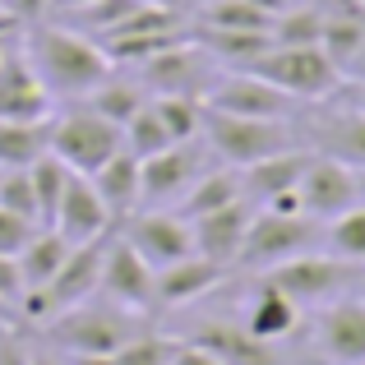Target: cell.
I'll return each instance as SVG.
<instances>
[{
  "mask_svg": "<svg viewBox=\"0 0 365 365\" xmlns=\"http://www.w3.org/2000/svg\"><path fill=\"white\" fill-rule=\"evenodd\" d=\"M24 56L33 61L37 79L46 83L51 98H88L111 74V61H107V51H102V42L83 37L79 28L28 24Z\"/></svg>",
  "mask_w": 365,
  "mask_h": 365,
  "instance_id": "1",
  "label": "cell"
},
{
  "mask_svg": "<svg viewBox=\"0 0 365 365\" xmlns=\"http://www.w3.org/2000/svg\"><path fill=\"white\" fill-rule=\"evenodd\" d=\"M241 70L264 79V83H273V88H282L296 102H324L342 88V70L329 61V51L319 42L314 46H277L273 42L259 56H250Z\"/></svg>",
  "mask_w": 365,
  "mask_h": 365,
  "instance_id": "2",
  "label": "cell"
},
{
  "mask_svg": "<svg viewBox=\"0 0 365 365\" xmlns=\"http://www.w3.org/2000/svg\"><path fill=\"white\" fill-rule=\"evenodd\" d=\"M199 139L208 143L217 162L245 171L250 162L259 158H273L282 148H296V134H292V120H259V116H227V111H213L204 107V130Z\"/></svg>",
  "mask_w": 365,
  "mask_h": 365,
  "instance_id": "3",
  "label": "cell"
},
{
  "mask_svg": "<svg viewBox=\"0 0 365 365\" xmlns=\"http://www.w3.org/2000/svg\"><path fill=\"white\" fill-rule=\"evenodd\" d=\"M139 333L130 310L111 305V310H98V305H70V310L51 314V347H61L65 356H116L125 342Z\"/></svg>",
  "mask_w": 365,
  "mask_h": 365,
  "instance_id": "4",
  "label": "cell"
},
{
  "mask_svg": "<svg viewBox=\"0 0 365 365\" xmlns=\"http://www.w3.org/2000/svg\"><path fill=\"white\" fill-rule=\"evenodd\" d=\"M314 245H324V222L305 213H273V208H259L255 222L245 232V245H241V259L236 264L245 268H273L282 259H296V255H310Z\"/></svg>",
  "mask_w": 365,
  "mask_h": 365,
  "instance_id": "5",
  "label": "cell"
},
{
  "mask_svg": "<svg viewBox=\"0 0 365 365\" xmlns=\"http://www.w3.org/2000/svg\"><path fill=\"white\" fill-rule=\"evenodd\" d=\"M356 277H361V264H351V259H342V255H314V250L264 268V282H273L277 292H287L296 305L338 301Z\"/></svg>",
  "mask_w": 365,
  "mask_h": 365,
  "instance_id": "6",
  "label": "cell"
},
{
  "mask_svg": "<svg viewBox=\"0 0 365 365\" xmlns=\"http://www.w3.org/2000/svg\"><path fill=\"white\" fill-rule=\"evenodd\" d=\"M217 74H222V65L199 42H176V46H167V51L148 56L134 79H139L143 93H153V98H199L204 102V93L213 88Z\"/></svg>",
  "mask_w": 365,
  "mask_h": 365,
  "instance_id": "7",
  "label": "cell"
},
{
  "mask_svg": "<svg viewBox=\"0 0 365 365\" xmlns=\"http://www.w3.org/2000/svg\"><path fill=\"white\" fill-rule=\"evenodd\" d=\"M125 148L120 125H111L107 116H98L93 107L70 111V116H51V158H61L70 171L93 176L102 162H111Z\"/></svg>",
  "mask_w": 365,
  "mask_h": 365,
  "instance_id": "8",
  "label": "cell"
},
{
  "mask_svg": "<svg viewBox=\"0 0 365 365\" xmlns=\"http://www.w3.org/2000/svg\"><path fill=\"white\" fill-rule=\"evenodd\" d=\"M296 199H301L305 217L333 222V217H342L351 204H361V176L347 162L329 158V153H314L305 176H301V185H296Z\"/></svg>",
  "mask_w": 365,
  "mask_h": 365,
  "instance_id": "9",
  "label": "cell"
},
{
  "mask_svg": "<svg viewBox=\"0 0 365 365\" xmlns=\"http://www.w3.org/2000/svg\"><path fill=\"white\" fill-rule=\"evenodd\" d=\"M208 167H217V158L208 153L204 139H180L171 148L143 158V199L139 204H167V199H180Z\"/></svg>",
  "mask_w": 365,
  "mask_h": 365,
  "instance_id": "10",
  "label": "cell"
},
{
  "mask_svg": "<svg viewBox=\"0 0 365 365\" xmlns=\"http://www.w3.org/2000/svg\"><path fill=\"white\" fill-rule=\"evenodd\" d=\"M116 236L130 241V250L153 268V273L195 255V236H190V222L180 213H125Z\"/></svg>",
  "mask_w": 365,
  "mask_h": 365,
  "instance_id": "11",
  "label": "cell"
},
{
  "mask_svg": "<svg viewBox=\"0 0 365 365\" xmlns=\"http://www.w3.org/2000/svg\"><path fill=\"white\" fill-rule=\"evenodd\" d=\"M204 107L227 111V116H259V120H292L296 98H287L282 88L255 79L245 70H227L213 79V88L204 93Z\"/></svg>",
  "mask_w": 365,
  "mask_h": 365,
  "instance_id": "12",
  "label": "cell"
},
{
  "mask_svg": "<svg viewBox=\"0 0 365 365\" xmlns=\"http://www.w3.org/2000/svg\"><path fill=\"white\" fill-rule=\"evenodd\" d=\"M153 282H158V273H153V268L134 255L130 241L107 236V250H102V273H98V292L107 296L111 305L139 314V310H148V305H158V301H153Z\"/></svg>",
  "mask_w": 365,
  "mask_h": 365,
  "instance_id": "13",
  "label": "cell"
},
{
  "mask_svg": "<svg viewBox=\"0 0 365 365\" xmlns=\"http://www.w3.org/2000/svg\"><path fill=\"white\" fill-rule=\"evenodd\" d=\"M56 98L37 79L33 61L24 56V42H14L0 56V120H51Z\"/></svg>",
  "mask_w": 365,
  "mask_h": 365,
  "instance_id": "14",
  "label": "cell"
},
{
  "mask_svg": "<svg viewBox=\"0 0 365 365\" xmlns=\"http://www.w3.org/2000/svg\"><path fill=\"white\" fill-rule=\"evenodd\" d=\"M259 204L255 199H232V204L213 208L204 217H190V236H195V255L213 259V264H236L241 259V245H245V232L255 222Z\"/></svg>",
  "mask_w": 365,
  "mask_h": 365,
  "instance_id": "15",
  "label": "cell"
},
{
  "mask_svg": "<svg viewBox=\"0 0 365 365\" xmlns=\"http://www.w3.org/2000/svg\"><path fill=\"white\" fill-rule=\"evenodd\" d=\"M51 227H56V232H61L70 245H88V241H102L107 232H116V217H111L107 204H102V195L93 190L88 176H70L61 204H56Z\"/></svg>",
  "mask_w": 365,
  "mask_h": 365,
  "instance_id": "16",
  "label": "cell"
},
{
  "mask_svg": "<svg viewBox=\"0 0 365 365\" xmlns=\"http://www.w3.org/2000/svg\"><path fill=\"white\" fill-rule=\"evenodd\" d=\"M319 347L338 365H361L365 361V301L338 296L319 314Z\"/></svg>",
  "mask_w": 365,
  "mask_h": 365,
  "instance_id": "17",
  "label": "cell"
},
{
  "mask_svg": "<svg viewBox=\"0 0 365 365\" xmlns=\"http://www.w3.org/2000/svg\"><path fill=\"white\" fill-rule=\"evenodd\" d=\"M310 158H314L310 148H282V153H273V158L250 162V167L241 171L245 199H255V204L264 208V204H273L277 195H292V190L301 185V176H305V167H310Z\"/></svg>",
  "mask_w": 365,
  "mask_h": 365,
  "instance_id": "18",
  "label": "cell"
},
{
  "mask_svg": "<svg viewBox=\"0 0 365 365\" xmlns=\"http://www.w3.org/2000/svg\"><path fill=\"white\" fill-rule=\"evenodd\" d=\"M222 277H227L222 264H213V259H204V255H190V259H180V264L158 268L153 301H158L162 310H176V305H190V301H199V296H208Z\"/></svg>",
  "mask_w": 365,
  "mask_h": 365,
  "instance_id": "19",
  "label": "cell"
},
{
  "mask_svg": "<svg viewBox=\"0 0 365 365\" xmlns=\"http://www.w3.org/2000/svg\"><path fill=\"white\" fill-rule=\"evenodd\" d=\"M310 134L319 139V153L347 162L351 171H365V111L356 107L324 111V116H314Z\"/></svg>",
  "mask_w": 365,
  "mask_h": 365,
  "instance_id": "20",
  "label": "cell"
},
{
  "mask_svg": "<svg viewBox=\"0 0 365 365\" xmlns=\"http://www.w3.org/2000/svg\"><path fill=\"white\" fill-rule=\"evenodd\" d=\"M88 180H93V190L102 195V204L111 208V217L134 213V208H139V199H143V162L134 158L130 148H120L111 162H102Z\"/></svg>",
  "mask_w": 365,
  "mask_h": 365,
  "instance_id": "21",
  "label": "cell"
},
{
  "mask_svg": "<svg viewBox=\"0 0 365 365\" xmlns=\"http://www.w3.org/2000/svg\"><path fill=\"white\" fill-rule=\"evenodd\" d=\"M70 241H65L56 227H37V236L28 241V250L19 255V277H24V292H42L56 277V268L70 259Z\"/></svg>",
  "mask_w": 365,
  "mask_h": 365,
  "instance_id": "22",
  "label": "cell"
},
{
  "mask_svg": "<svg viewBox=\"0 0 365 365\" xmlns=\"http://www.w3.org/2000/svg\"><path fill=\"white\" fill-rule=\"evenodd\" d=\"M51 153V120H0V171L33 167Z\"/></svg>",
  "mask_w": 365,
  "mask_h": 365,
  "instance_id": "23",
  "label": "cell"
},
{
  "mask_svg": "<svg viewBox=\"0 0 365 365\" xmlns=\"http://www.w3.org/2000/svg\"><path fill=\"white\" fill-rule=\"evenodd\" d=\"M241 329L250 333V338H259V342L287 338V333L296 329V301L287 292H277L273 282H264V292L250 301V314H245Z\"/></svg>",
  "mask_w": 365,
  "mask_h": 365,
  "instance_id": "24",
  "label": "cell"
},
{
  "mask_svg": "<svg viewBox=\"0 0 365 365\" xmlns=\"http://www.w3.org/2000/svg\"><path fill=\"white\" fill-rule=\"evenodd\" d=\"M232 199H245L241 171H236V167H208L204 176L180 195V213H185V217H204V213H213V208L232 204Z\"/></svg>",
  "mask_w": 365,
  "mask_h": 365,
  "instance_id": "25",
  "label": "cell"
},
{
  "mask_svg": "<svg viewBox=\"0 0 365 365\" xmlns=\"http://www.w3.org/2000/svg\"><path fill=\"white\" fill-rule=\"evenodd\" d=\"M195 342H204L222 365H277L273 347L259 338H250L245 329H232V324H217V329H204Z\"/></svg>",
  "mask_w": 365,
  "mask_h": 365,
  "instance_id": "26",
  "label": "cell"
},
{
  "mask_svg": "<svg viewBox=\"0 0 365 365\" xmlns=\"http://www.w3.org/2000/svg\"><path fill=\"white\" fill-rule=\"evenodd\" d=\"M83 102H88L98 116H107L111 125H125V120L134 116V111L143 107V102H148V93H143V83H139V79H125V74L111 70L107 79H102Z\"/></svg>",
  "mask_w": 365,
  "mask_h": 365,
  "instance_id": "27",
  "label": "cell"
},
{
  "mask_svg": "<svg viewBox=\"0 0 365 365\" xmlns=\"http://www.w3.org/2000/svg\"><path fill=\"white\" fill-rule=\"evenodd\" d=\"M199 24L222 28V33H273V19L255 0H204L199 5Z\"/></svg>",
  "mask_w": 365,
  "mask_h": 365,
  "instance_id": "28",
  "label": "cell"
},
{
  "mask_svg": "<svg viewBox=\"0 0 365 365\" xmlns=\"http://www.w3.org/2000/svg\"><path fill=\"white\" fill-rule=\"evenodd\" d=\"M28 176H33V195H37V222L42 227H51V217H56V204H61V195H65V185H70V176H79V171H70L61 158H37L33 167H28Z\"/></svg>",
  "mask_w": 365,
  "mask_h": 365,
  "instance_id": "29",
  "label": "cell"
},
{
  "mask_svg": "<svg viewBox=\"0 0 365 365\" xmlns=\"http://www.w3.org/2000/svg\"><path fill=\"white\" fill-rule=\"evenodd\" d=\"M120 139H125V148L134 153V158H153V153H162V148H171V134H167V125H162V116H158V107H153V98L143 102L139 111H134L130 120L120 125Z\"/></svg>",
  "mask_w": 365,
  "mask_h": 365,
  "instance_id": "30",
  "label": "cell"
},
{
  "mask_svg": "<svg viewBox=\"0 0 365 365\" xmlns=\"http://www.w3.org/2000/svg\"><path fill=\"white\" fill-rule=\"evenodd\" d=\"M324 245H329L333 255H342V259H351V264L365 268V199L351 204L342 217L324 222Z\"/></svg>",
  "mask_w": 365,
  "mask_h": 365,
  "instance_id": "31",
  "label": "cell"
},
{
  "mask_svg": "<svg viewBox=\"0 0 365 365\" xmlns=\"http://www.w3.org/2000/svg\"><path fill=\"white\" fill-rule=\"evenodd\" d=\"M361 42H365V24H361V19H347V14H329V19H324L319 46L329 51V61L338 65V70L361 51Z\"/></svg>",
  "mask_w": 365,
  "mask_h": 365,
  "instance_id": "32",
  "label": "cell"
},
{
  "mask_svg": "<svg viewBox=\"0 0 365 365\" xmlns=\"http://www.w3.org/2000/svg\"><path fill=\"white\" fill-rule=\"evenodd\" d=\"M153 107H158L162 125H167L171 139H199V130H204V102L199 98H153Z\"/></svg>",
  "mask_w": 365,
  "mask_h": 365,
  "instance_id": "33",
  "label": "cell"
},
{
  "mask_svg": "<svg viewBox=\"0 0 365 365\" xmlns=\"http://www.w3.org/2000/svg\"><path fill=\"white\" fill-rule=\"evenodd\" d=\"M0 208L28 217V222H37V195H33V176H28V167L0 171ZM37 227H42V222H37Z\"/></svg>",
  "mask_w": 365,
  "mask_h": 365,
  "instance_id": "34",
  "label": "cell"
},
{
  "mask_svg": "<svg viewBox=\"0 0 365 365\" xmlns=\"http://www.w3.org/2000/svg\"><path fill=\"white\" fill-rule=\"evenodd\" d=\"M171 351H176V342L171 338H158V333H134L130 342L116 351V365H171Z\"/></svg>",
  "mask_w": 365,
  "mask_h": 365,
  "instance_id": "35",
  "label": "cell"
},
{
  "mask_svg": "<svg viewBox=\"0 0 365 365\" xmlns=\"http://www.w3.org/2000/svg\"><path fill=\"white\" fill-rule=\"evenodd\" d=\"M37 236V222H28V217L9 213V208H0V255L19 259L28 250V241Z\"/></svg>",
  "mask_w": 365,
  "mask_h": 365,
  "instance_id": "36",
  "label": "cell"
},
{
  "mask_svg": "<svg viewBox=\"0 0 365 365\" xmlns=\"http://www.w3.org/2000/svg\"><path fill=\"white\" fill-rule=\"evenodd\" d=\"M0 365H33V347L9 329H0Z\"/></svg>",
  "mask_w": 365,
  "mask_h": 365,
  "instance_id": "37",
  "label": "cell"
},
{
  "mask_svg": "<svg viewBox=\"0 0 365 365\" xmlns=\"http://www.w3.org/2000/svg\"><path fill=\"white\" fill-rule=\"evenodd\" d=\"M171 365H222V361H217L213 351L204 347V342L190 338V342H176V351H171Z\"/></svg>",
  "mask_w": 365,
  "mask_h": 365,
  "instance_id": "38",
  "label": "cell"
},
{
  "mask_svg": "<svg viewBox=\"0 0 365 365\" xmlns=\"http://www.w3.org/2000/svg\"><path fill=\"white\" fill-rule=\"evenodd\" d=\"M0 296H5V301H14V305H19V296H24L19 259H9V255H0Z\"/></svg>",
  "mask_w": 365,
  "mask_h": 365,
  "instance_id": "39",
  "label": "cell"
},
{
  "mask_svg": "<svg viewBox=\"0 0 365 365\" xmlns=\"http://www.w3.org/2000/svg\"><path fill=\"white\" fill-rule=\"evenodd\" d=\"M9 9H14L19 19H28V24H33V19H42L46 14V5H51V0H5Z\"/></svg>",
  "mask_w": 365,
  "mask_h": 365,
  "instance_id": "40",
  "label": "cell"
},
{
  "mask_svg": "<svg viewBox=\"0 0 365 365\" xmlns=\"http://www.w3.org/2000/svg\"><path fill=\"white\" fill-rule=\"evenodd\" d=\"M259 9H264L268 19H282V14H292V9H301V5H310V0H255Z\"/></svg>",
  "mask_w": 365,
  "mask_h": 365,
  "instance_id": "41",
  "label": "cell"
},
{
  "mask_svg": "<svg viewBox=\"0 0 365 365\" xmlns=\"http://www.w3.org/2000/svg\"><path fill=\"white\" fill-rule=\"evenodd\" d=\"M342 79H347V83H365V42H361V51L342 65Z\"/></svg>",
  "mask_w": 365,
  "mask_h": 365,
  "instance_id": "42",
  "label": "cell"
},
{
  "mask_svg": "<svg viewBox=\"0 0 365 365\" xmlns=\"http://www.w3.org/2000/svg\"><path fill=\"white\" fill-rule=\"evenodd\" d=\"M33 365H70V356L61 347H42V351H33Z\"/></svg>",
  "mask_w": 365,
  "mask_h": 365,
  "instance_id": "43",
  "label": "cell"
},
{
  "mask_svg": "<svg viewBox=\"0 0 365 365\" xmlns=\"http://www.w3.org/2000/svg\"><path fill=\"white\" fill-rule=\"evenodd\" d=\"M347 107L365 111V83H347Z\"/></svg>",
  "mask_w": 365,
  "mask_h": 365,
  "instance_id": "44",
  "label": "cell"
},
{
  "mask_svg": "<svg viewBox=\"0 0 365 365\" xmlns=\"http://www.w3.org/2000/svg\"><path fill=\"white\" fill-rule=\"evenodd\" d=\"M0 324L14 329V301H5V296H0Z\"/></svg>",
  "mask_w": 365,
  "mask_h": 365,
  "instance_id": "45",
  "label": "cell"
},
{
  "mask_svg": "<svg viewBox=\"0 0 365 365\" xmlns=\"http://www.w3.org/2000/svg\"><path fill=\"white\" fill-rule=\"evenodd\" d=\"M70 365H116L111 356H70Z\"/></svg>",
  "mask_w": 365,
  "mask_h": 365,
  "instance_id": "46",
  "label": "cell"
},
{
  "mask_svg": "<svg viewBox=\"0 0 365 365\" xmlns=\"http://www.w3.org/2000/svg\"><path fill=\"white\" fill-rule=\"evenodd\" d=\"M56 9H79V5H93V0H51Z\"/></svg>",
  "mask_w": 365,
  "mask_h": 365,
  "instance_id": "47",
  "label": "cell"
},
{
  "mask_svg": "<svg viewBox=\"0 0 365 365\" xmlns=\"http://www.w3.org/2000/svg\"><path fill=\"white\" fill-rule=\"evenodd\" d=\"M148 5H167V9H180L185 0H148Z\"/></svg>",
  "mask_w": 365,
  "mask_h": 365,
  "instance_id": "48",
  "label": "cell"
},
{
  "mask_svg": "<svg viewBox=\"0 0 365 365\" xmlns=\"http://www.w3.org/2000/svg\"><path fill=\"white\" fill-rule=\"evenodd\" d=\"M356 176H361V199H365V171H356Z\"/></svg>",
  "mask_w": 365,
  "mask_h": 365,
  "instance_id": "49",
  "label": "cell"
},
{
  "mask_svg": "<svg viewBox=\"0 0 365 365\" xmlns=\"http://www.w3.org/2000/svg\"><path fill=\"white\" fill-rule=\"evenodd\" d=\"M0 329H5V324H0Z\"/></svg>",
  "mask_w": 365,
  "mask_h": 365,
  "instance_id": "50",
  "label": "cell"
},
{
  "mask_svg": "<svg viewBox=\"0 0 365 365\" xmlns=\"http://www.w3.org/2000/svg\"><path fill=\"white\" fill-rule=\"evenodd\" d=\"M361 5H365V0H361Z\"/></svg>",
  "mask_w": 365,
  "mask_h": 365,
  "instance_id": "51",
  "label": "cell"
},
{
  "mask_svg": "<svg viewBox=\"0 0 365 365\" xmlns=\"http://www.w3.org/2000/svg\"><path fill=\"white\" fill-rule=\"evenodd\" d=\"M361 365H365V361H361Z\"/></svg>",
  "mask_w": 365,
  "mask_h": 365,
  "instance_id": "52",
  "label": "cell"
}]
</instances>
